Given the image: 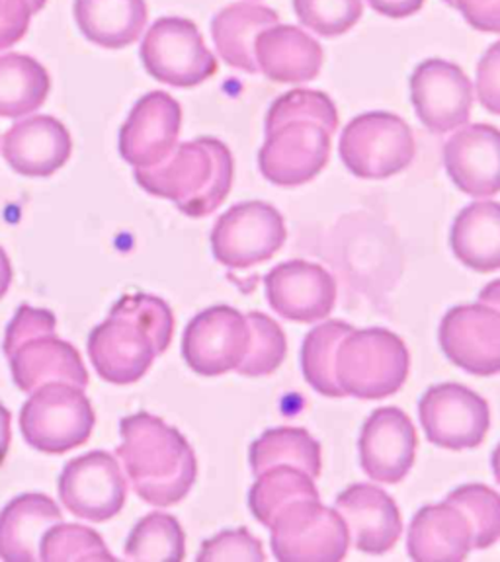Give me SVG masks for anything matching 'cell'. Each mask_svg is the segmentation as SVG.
<instances>
[{
    "label": "cell",
    "mask_w": 500,
    "mask_h": 562,
    "mask_svg": "<svg viewBox=\"0 0 500 562\" xmlns=\"http://www.w3.org/2000/svg\"><path fill=\"white\" fill-rule=\"evenodd\" d=\"M55 315L45 308L22 305L10 321L2 350L12 379L22 393H34L47 383H69L87 389L88 371L79 351L57 338Z\"/></svg>",
    "instance_id": "5b68a950"
},
{
    "label": "cell",
    "mask_w": 500,
    "mask_h": 562,
    "mask_svg": "<svg viewBox=\"0 0 500 562\" xmlns=\"http://www.w3.org/2000/svg\"><path fill=\"white\" fill-rule=\"evenodd\" d=\"M251 328V342L245 358L237 368L238 375L245 378H264L280 368L286 360L288 342L286 334L278 323L264 313H248L246 315Z\"/></svg>",
    "instance_id": "d590c367"
},
{
    "label": "cell",
    "mask_w": 500,
    "mask_h": 562,
    "mask_svg": "<svg viewBox=\"0 0 500 562\" xmlns=\"http://www.w3.org/2000/svg\"><path fill=\"white\" fill-rule=\"evenodd\" d=\"M47 0H0V52L16 45L26 35L32 16Z\"/></svg>",
    "instance_id": "f35d334b"
},
{
    "label": "cell",
    "mask_w": 500,
    "mask_h": 562,
    "mask_svg": "<svg viewBox=\"0 0 500 562\" xmlns=\"http://www.w3.org/2000/svg\"><path fill=\"white\" fill-rule=\"evenodd\" d=\"M419 436L411 418L396 406L378 408L360 434V463L371 481L397 484L413 469Z\"/></svg>",
    "instance_id": "d6986e66"
},
{
    "label": "cell",
    "mask_w": 500,
    "mask_h": 562,
    "mask_svg": "<svg viewBox=\"0 0 500 562\" xmlns=\"http://www.w3.org/2000/svg\"><path fill=\"white\" fill-rule=\"evenodd\" d=\"M336 512L348 527L351 543L368 554L391 551L403 533L396 501L374 484H352L336 498Z\"/></svg>",
    "instance_id": "ffe728a7"
},
{
    "label": "cell",
    "mask_w": 500,
    "mask_h": 562,
    "mask_svg": "<svg viewBox=\"0 0 500 562\" xmlns=\"http://www.w3.org/2000/svg\"><path fill=\"white\" fill-rule=\"evenodd\" d=\"M467 24L484 34H500V0H454Z\"/></svg>",
    "instance_id": "60d3db41"
},
{
    "label": "cell",
    "mask_w": 500,
    "mask_h": 562,
    "mask_svg": "<svg viewBox=\"0 0 500 562\" xmlns=\"http://www.w3.org/2000/svg\"><path fill=\"white\" fill-rule=\"evenodd\" d=\"M280 24L278 12L255 2H235L211 20V37L221 59L233 69L258 72L255 42L264 30Z\"/></svg>",
    "instance_id": "484cf974"
},
{
    "label": "cell",
    "mask_w": 500,
    "mask_h": 562,
    "mask_svg": "<svg viewBox=\"0 0 500 562\" xmlns=\"http://www.w3.org/2000/svg\"><path fill=\"white\" fill-rule=\"evenodd\" d=\"M419 418L429 441L449 451L481 446L491 428L487 401L459 383L431 386L419 403Z\"/></svg>",
    "instance_id": "7c38bea8"
},
{
    "label": "cell",
    "mask_w": 500,
    "mask_h": 562,
    "mask_svg": "<svg viewBox=\"0 0 500 562\" xmlns=\"http://www.w3.org/2000/svg\"><path fill=\"white\" fill-rule=\"evenodd\" d=\"M411 102L429 132H454L469 122L474 87L456 63L426 59L411 75Z\"/></svg>",
    "instance_id": "9a60e30c"
},
{
    "label": "cell",
    "mask_w": 500,
    "mask_h": 562,
    "mask_svg": "<svg viewBox=\"0 0 500 562\" xmlns=\"http://www.w3.org/2000/svg\"><path fill=\"white\" fill-rule=\"evenodd\" d=\"M440 346L454 366L471 375L500 373V311L475 303L449 308L440 325Z\"/></svg>",
    "instance_id": "2e32d148"
},
{
    "label": "cell",
    "mask_w": 500,
    "mask_h": 562,
    "mask_svg": "<svg viewBox=\"0 0 500 562\" xmlns=\"http://www.w3.org/2000/svg\"><path fill=\"white\" fill-rule=\"evenodd\" d=\"M479 303L491 305V307L500 311V280L487 283L481 293H479Z\"/></svg>",
    "instance_id": "f6af8a7d"
},
{
    "label": "cell",
    "mask_w": 500,
    "mask_h": 562,
    "mask_svg": "<svg viewBox=\"0 0 500 562\" xmlns=\"http://www.w3.org/2000/svg\"><path fill=\"white\" fill-rule=\"evenodd\" d=\"M182 108L175 98L155 90L140 98L120 132V153L133 168L160 165L176 149Z\"/></svg>",
    "instance_id": "e0dca14e"
},
{
    "label": "cell",
    "mask_w": 500,
    "mask_h": 562,
    "mask_svg": "<svg viewBox=\"0 0 500 562\" xmlns=\"http://www.w3.org/2000/svg\"><path fill=\"white\" fill-rule=\"evenodd\" d=\"M233 176V155L215 137L180 143L157 167L135 168V182L145 192L170 200L192 220L220 210L231 192Z\"/></svg>",
    "instance_id": "277c9868"
},
{
    "label": "cell",
    "mask_w": 500,
    "mask_h": 562,
    "mask_svg": "<svg viewBox=\"0 0 500 562\" xmlns=\"http://www.w3.org/2000/svg\"><path fill=\"white\" fill-rule=\"evenodd\" d=\"M444 167L452 182L471 198L500 193V130L489 123L462 127L444 145Z\"/></svg>",
    "instance_id": "44dd1931"
},
{
    "label": "cell",
    "mask_w": 500,
    "mask_h": 562,
    "mask_svg": "<svg viewBox=\"0 0 500 562\" xmlns=\"http://www.w3.org/2000/svg\"><path fill=\"white\" fill-rule=\"evenodd\" d=\"M10 283H12V266H10L9 256L0 246V299L7 295Z\"/></svg>",
    "instance_id": "ee69618b"
},
{
    "label": "cell",
    "mask_w": 500,
    "mask_h": 562,
    "mask_svg": "<svg viewBox=\"0 0 500 562\" xmlns=\"http://www.w3.org/2000/svg\"><path fill=\"white\" fill-rule=\"evenodd\" d=\"M82 391L69 383L35 389L20 413V430L27 446L40 453L62 456L87 443L97 416Z\"/></svg>",
    "instance_id": "52a82bcc"
},
{
    "label": "cell",
    "mask_w": 500,
    "mask_h": 562,
    "mask_svg": "<svg viewBox=\"0 0 500 562\" xmlns=\"http://www.w3.org/2000/svg\"><path fill=\"white\" fill-rule=\"evenodd\" d=\"M352 326L343 321H329L315 326L303 340L301 369L309 385L321 395L343 398L344 393L336 379V353Z\"/></svg>",
    "instance_id": "1f68e13d"
},
{
    "label": "cell",
    "mask_w": 500,
    "mask_h": 562,
    "mask_svg": "<svg viewBox=\"0 0 500 562\" xmlns=\"http://www.w3.org/2000/svg\"><path fill=\"white\" fill-rule=\"evenodd\" d=\"M491 467H492V474H495V479H497V483L500 484V443H499V446H497V449H495V451H492Z\"/></svg>",
    "instance_id": "bcb514c9"
},
{
    "label": "cell",
    "mask_w": 500,
    "mask_h": 562,
    "mask_svg": "<svg viewBox=\"0 0 500 562\" xmlns=\"http://www.w3.org/2000/svg\"><path fill=\"white\" fill-rule=\"evenodd\" d=\"M449 245L457 260L479 273L500 270V203L475 202L457 213Z\"/></svg>",
    "instance_id": "83f0119b"
},
{
    "label": "cell",
    "mask_w": 500,
    "mask_h": 562,
    "mask_svg": "<svg viewBox=\"0 0 500 562\" xmlns=\"http://www.w3.org/2000/svg\"><path fill=\"white\" fill-rule=\"evenodd\" d=\"M49 88V72L34 57L0 55V117H22L40 110Z\"/></svg>",
    "instance_id": "f1b7e54d"
},
{
    "label": "cell",
    "mask_w": 500,
    "mask_h": 562,
    "mask_svg": "<svg viewBox=\"0 0 500 562\" xmlns=\"http://www.w3.org/2000/svg\"><path fill=\"white\" fill-rule=\"evenodd\" d=\"M296 16L303 26L323 35H336L351 32L360 22L364 14L362 0H293Z\"/></svg>",
    "instance_id": "8d00e7d4"
},
{
    "label": "cell",
    "mask_w": 500,
    "mask_h": 562,
    "mask_svg": "<svg viewBox=\"0 0 500 562\" xmlns=\"http://www.w3.org/2000/svg\"><path fill=\"white\" fill-rule=\"evenodd\" d=\"M173 334L175 315L163 299L147 293L123 295L88 336V356L104 381L132 385L167 351Z\"/></svg>",
    "instance_id": "7a4b0ae2"
},
{
    "label": "cell",
    "mask_w": 500,
    "mask_h": 562,
    "mask_svg": "<svg viewBox=\"0 0 500 562\" xmlns=\"http://www.w3.org/2000/svg\"><path fill=\"white\" fill-rule=\"evenodd\" d=\"M338 130V112L325 92L296 88L274 100L258 150L264 178L280 188L308 184L331 158V139Z\"/></svg>",
    "instance_id": "6da1fadb"
},
{
    "label": "cell",
    "mask_w": 500,
    "mask_h": 562,
    "mask_svg": "<svg viewBox=\"0 0 500 562\" xmlns=\"http://www.w3.org/2000/svg\"><path fill=\"white\" fill-rule=\"evenodd\" d=\"M338 153L352 175L384 180L411 167L416 145L403 117L389 112H368L344 127Z\"/></svg>",
    "instance_id": "ba28073f"
},
{
    "label": "cell",
    "mask_w": 500,
    "mask_h": 562,
    "mask_svg": "<svg viewBox=\"0 0 500 562\" xmlns=\"http://www.w3.org/2000/svg\"><path fill=\"white\" fill-rule=\"evenodd\" d=\"M369 7L387 18H409L422 9L424 0H368Z\"/></svg>",
    "instance_id": "b9f144b4"
},
{
    "label": "cell",
    "mask_w": 500,
    "mask_h": 562,
    "mask_svg": "<svg viewBox=\"0 0 500 562\" xmlns=\"http://www.w3.org/2000/svg\"><path fill=\"white\" fill-rule=\"evenodd\" d=\"M446 502L464 512L471 526L474 549H489L500 539V494L485 484H464Z\"/></svg>",
    "instance_id": "836d02e7"
},
{
    "label": "cell",
    "mask_w": 500,
    "mask_h": 562,
    "mask_svg": "<svg viewBox=\"0 0 500 562\" xmlns=\"http://www.w3.org/2000/svg\"><path fill=\"white\" fill-rule=\"evenodd\" d=\"M75 20L88 42L104 49L135 44L147 24L145 0H75Z\"/></svg>",
    "instance_id": "4316f807"
},
{
    "label": "cell",
    "mask_w": 500,
    "mask_h": 562,
    "mask_svg": "<svg viewBox=\"0 0 500 562\" xmlns=\"http://www.w3.org/2000/svg\"><path fill=\"white\" fill-rule=\"evenodd\" d=\"M140 55L151 77L168 87H198L218 72L215 55L188 18H158L143 37Z\"/></svg>",
    "instance_id": "30bf717a"
},
{
    "label": "cell",
    "mask_w": 500,
    "mask_h": 562,
    "mask_svg": "<svg viewBox=\"0 0 500 562\" xmlns=\"http://www.w3.org/2000/svg\"><path fill=\"white\" fill-rule=\"evenodd\" d=\"M10 420H12V416H10L9 408L0 403V465H2V461L7 459V453H9L10 438H12Z\"/></svg>",
    "instance_id": "7bdbcfd3"
},
{
    "label": "cell",
    "mask_w": 500,
    "mask_h": 562,
    "mask_svg": "<svg viewBox=\"0 0 500 562\" xmlns=\"http://www.w3.org/2000/svg\"><path fill=\"white\" fill-rule=\"evenodd\" d=\"M273 553L281 562L343 561L351 536L343 516L321 498L291 502L270 524Z\"/></svg>",
    "instance_id": "9c48e42d"
},
{
    "label": "cell",
    "mask_w": 500,
    "mask_h": 562,
    "mask_svg": "<svg viewBox=\"0 0 500 562\" xmlns=\"http://www.w3.org/2000/svg\"><path fill=\"white\" fill-rule=\"evenodd\" d=\"M251 342L246 315L227 305L210 307L193 316L182 338L188 368L202 378L237 371Z\"/></svg>",
    "instance_id": "5bb4252c"
},
{
    "label": "cell",
    "mask_w": 500,
    "mask_h": 562,
    "mask_svg": "<svg viewBox=\"0 0 500 562\" xmlns=\"http://www.w3.org/2000/svg\"><path fill=\"white\" fill-rule=\"evenodd\" d=\"M198 561H266L263 543L248 529H227L203 541Z\"/></svg>",
    "instance_id": "74e56055"
},
{
    "label": "cell",
    "mask_w": 500,
    "mask_h": 562,
    "mask_svg": "<svg viewBox=\"0 0 500 562\" xmlns=\"http://www.w3.org/2000/svg\"><path fill=\"white\" fill-rule=\"evenodd\" d=\"M59 498L77 518L95 524L115 518L127 501V481L118 459L105 451L70 459L59 476Z\"/></svg>",
    "instance_id": "4fadbf2b"
},
{
    "label": "cell",
    "mask_w": 500,
    "mask_h": 562,
    "mask_svg": "<svg viewBox=\"0 0 500 562\" xmlns=\"http://www.w3.org/2000/svg\"><path fill=\"white\" fill-rule=\"evenodd\" d=\"M323 59V47L298 26L276 24L256 37V67L274 82L299 85L315 80Z\"/></svg>",
    "instance_id": "603a6c76"
},
{
    "label": "cell",
    "mask_w": 500,
    "mask_h": 562,
    "mask_svg": "<svg viewBox=\"0 0 500 562\" xmlns=\"http://www.w3.org/2000/svg\"><path fill=\"white\" fill-rule=\"evenodd\" d=\"M471 549V526L457 506L444 501L416 512L407 537L411 559L419 562L464 561Z\"/></svg>",
    "instance_id": "cb8c5ba5"
},
{
    "label": "cell",
    "mask_w": 500,
    "mask_h": 562,
    "mask_svg": "<svg viewBox=\"0 0 500 562\" xmlns=\"http://www.w3.org/2000/svg\"><path fill=\"white\" fill-rule=\"evenodd\" d=\"M120 436L115 453L141 501L158 508L185 501L198 476V461L188 439L149 413L123 418Z\"/></svg>",
    "instance_id": "3957f363"
},
{
    "label": "cell",
    "mask_w": 500,
    "mask_h": 562,
    "mask_svg": "<svg viewBox=\"0 0 500 562\" xmlns=\"http://www.w3.org/2000/svg\"><path fill=\"white\" fill-rule=\"evenodd\" d=\"M253 473L260 474L273 467H298L316 479L323 469L321 446L303 428H273L264 431L248 451Z\"/></svg>",
    "instance_id": "f546056e"
},
{
    "label": "cell",
    "mask_w": 500,
    "mask_h": 562,
    "mask_svg": "<svg viewBox=\"0 0 500 562\" xmlns=\"http://www.w3.org/2000/svg\"><path fill=\"white\" fill-rule=\"evenodd\" d=\"M123 557L130 561H182L186 557L185 529L170 514H147L125 539Z\"/></svg>",
    "instance_id": "d6a6232c"
},
{
    "label": "cell",
    "mask_w": 500,
    "mask_h": 562,
    "mask_svg": "<svg viewBox=\"0 0 500 562\" xmlns=\"http://www.w3.org/2000/svg\"><path fill=\"white\" fill-rule=\"evenodd\" d=\"M62 518V509L49 496L37 492L20 494L0 512V559L37 561L42 537Z\"/></svg>",
    "instance_id": "d4e9b609"
},
{
    "label": "cell",
    "mask_w": 500,
    "mask_h": 562,
    "mask_svg": "<svg viewBox=\"0 0 500 562\" xmlns=\"http://www.w3.org/2000/svg\"><path fill=\"white\" fill-rule=\"evenodd\" d=\"M444 2H448L449 7H452V4H454V0H444Z\"/></svg>",
    "instance_id": "7dc6e473"
},
{
    "label": "cell",
    "mask_w": 500,
    "mask_h": 562,
    "mask_svg": "<svg viewBox=\"0 0 500 562\" xmlns=\"http://www.w3.org/2000/svg\"><path fill=\"white\" fill-rule=\"evenodd\" d=\"M40 559L45 562L114 561V554L90 527L59 521L42 537Z\"/></svg>",
    "instance_id": "e575fe53"
},
{
    "label": "cell",
    "mask_w": 500,
    "mask_h": 562,
    "mask_svg": "<svg viewBox=\"0 0 500 562\" xmlns=\"http://www.w3.org/2000/svg\"><path fill=\"white\" fill-rule=\"evenodd\" d=\"M70 135L52 115H32L14 123L2 139V155L10 168L22 176L45 178L69 160Z\"/></svg>",
    "instance_id": "7402d4cb"
},
{
    "label": "cell",
    "mask_w": 500,
    "mask_h": 562,
    "mask_svg": "<svg viewBox=\"0 0 500 562\" xmlns=\"http://www.w3.org/2000/svg\"><path fill=\"white\" fill-rule=\"evenodd\" d=\"M475 90L487 112L500 115V42L492 44L477 63Z\"/></svg>",
    "instance_id": "ab89813d"
},
{
    "label": "cell",
    "mask_w": 500,
    "mask_h": 562,
    "mask_svg": "<svg viewBox=\"0 0 500 562\" xmlns=\"http://www.w3.org/2000/svg\"><path fill=\"white\" fill-rule=\"evenodd\" d=\"M266 297L274 313L293 323H316L333 313L336 281L319 263L281 262L264 278Z\"/></svg>",
    "instance_id": "ac0fdd59"
},
{
    "label": "cell",
    "mask_w": 500,
    "mask_h": 562,
    "mask_svg": "<svg viewBox=\"0 0 500 562\" xmlns=\"http://www.w3.org/2000/svg\"><path fill=\"white\" fill-rule=\"evenodd\" d=\"M308 498H321L315 479L298 467L278 465L256 474L255 486L248 492V506L263 526L270 527L280 509Z\"/></svg>",
    "instance_id": "4dcf8cb0"
},
{
    "label": "cell",
    "mask_w": 500,
    "mask_h": 562,
    "mask_svg": "<svg viewBox=\"0 0 500 562\" xmlns=\"http://www.w3.org/2000/svg\"><path fill=\"white\" fill-rule=\"evenodd\" d=\"M286 238L284 217L270 203H237L211 231V250L225 268L246 270L274 258Z\"/></svg>",
    "instance_id": "8fae6325"
},
{
    "label": "cell",
    "mask_w": 500,
    "mask_h": 562,
    "mask_svg": "<svg viewBox=\"0 0 500 562\" xmlns=\"http://www.w3.org/2000/svg\"><path fill=\"white\" fill-rule=\"evenodd\" d=\"M409 350L386 328L354 330L336 353V379L344 396L379 401L396 395L409 378Z\"/></svg>",
    "instance_id": "8992f818"
}]
</instances>
